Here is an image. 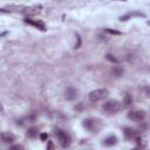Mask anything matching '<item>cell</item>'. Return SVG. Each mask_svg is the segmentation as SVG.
<instances>
[{
  "mask_svg": "<svg viewBox=\"0 0 150 150\" xmlns=\"http://www.w3.org/2000/svg\"><path fill=\"white\" fill-rule=\"evenodd\" d=\"M108 95H109V90L107 88H100V89L92 90L89 93V100H90V102L95 103V102L101 101L103 98H107Z\"/></svg>",
  "mask_w": 150,
  "mask_h": 150,
  "instance_id": "1",
  "label": "cell"
},
{
  "mask_svg": "<svg viewBox=\"0 0 150 150\" xmlns=\"http://www.w3.org/2000/svg\"><path fill=\"white\" fill-rule=\"evenodd\" d=\"M121 103L117 101V100H109V101H106L102 106V109L108 112V114H115L121 109Z\"/></svg>",
  "mask_w": 150,
  "mask_h": 150,
  "instance_id": "2",
  "label": "cell"
},
{
  "mask_svg": "<svg viewBox=\"0 0 150 150\" xmlns=\"http://www.w3.org/2000/svg\"><path fill=\"white\" fill-rule=\"evenodd\" d=\"M54 134L58 137V140H59V142H60V144H61L62 148H68L70 145V137H69V135L65 130L55 129Z\"/></svg>",
  "mask_w": 150,
  "mask_h": 150,
  "instance_id": "3",
  "label": "cell"
},
{
  "mask_svg": "<svg viewBox=\"0 0 150 150\" xmlns=\"http://www.w3.org/2000/svg\"><path fill=\"white\" fill-rule=\"evenodd\" d=\"M147 116V112L142 109H135V110H130L128 112V119L129 120H133V121H136V122H141L145 119Z\"/></svg>",
  "mask_w": 150,
  "mask_h": 150,
  "instance_id": "4",
  "label": "cell"
},
{
  "mask_svg": "<svg viewBox=\"0 0 150 150\" xmlns=\"http://www.w3.org/2000/svg\"><path fill=\"white\" fill-rule=\"evenodd\" d=\"M40 11H41V7H40V6H39V7H38V6H33V7H25V8L22 9L21 13L29 17V15H36V14H39Z\"/></svg>",
  "mask_w": 150,
  "mask_h": 150,
  "instance_id": "5",
  "label": "cell"
},
{
  "mask_svg": "<svg viewBox=\"0 0 150 150\" xmlns=\"http://www.w3.org/2000/svg\"><path fill=\"white\" fill-rule=\"evenodd\" d=\"M25 22L28 23V25H32V26H34L35 28L38 29H40V31H46V26H45V23L40 20H32V19H25Z\"/></svg>",
  "mask_w": 150,
  "mask_h": 150,
  "instance_id": "6",
  "label": "cell"
},
{
  "mask_svg": "<svg viewBox=\"0 0 150 150\" xmlns=\"http://www.w3.org/2000/svg\"><path fill=\"white\" fill-rule=\"evenodd\" d=\"M65 97L68 100V101H73V100H75L78 97V89L73 88V87H69V88H67V90L65 93Z\"/></svg>",
  "mask_w": 150,
  "mask_h": 150,
  "instance_id": "7",
  "label": "cell"
},
{
  "mask_svg": "<svg viewBox=\"0 0 150 150\" xmlns=\"http://www.w3.org/2000/svg\"><path fill=\"white\" fill-rule=\"evenodd\" d=\"M133 17H141V18H145V14H144V13H141V12H129V13H127L126 15L121 17L120 20H121V21H127V20H129V19L133 18Z\"/></svg>",
  "mask_w": 150,
  "mask_h": 150,
  "instance_id": "8",
  "label": "cell"
},
{
  "mask_svg": "<svg viewBox=\"0 0 150 150\" xmlns=\"http://www.w3.org/2000/svg\"><path fill=\"white\" fill-rule=\"evenodd\" d=\"M123 134H124V137H126L127 141H131V140H134V137L136 136L137 133L134 129H131L129 127H126L123 129Z\"/></svg>",
  "mask_w": 150,
  "mask_h": 150,
  "instance_id": "9",
  "label": "cell"
},
{
  "mask_svg": "<svg viewBox=\"0 0 150 150\" xmlns=\"http://www.w3.org/2000/svg\"><path fill=\"white\" fill-rule=\"evenodd\" d=\"M95 126H96V121H95L94 119H87V120L83 121V127H84L86 129L90 130V131H93V130L96 129Z\"/></svg>",
  "mask_w": 150,
  "mask_h": 150,
  "instance_id": "10",
  "label": "cell"
},
{
  "mask_svg": "<svg viewBox=\"0 0 150 150\" xmlns=\"http://www.w3.org/2000/svg\"><path fill=\"white\" fill-rule=\"evenodd\" d=\"M117 143V137L115 135H110L108 136L107 139L103 141V144L107 145V147H111V145H115Z\"/></svg>",
  "mask_w": 150,
  "mask_h": 150,
  "instance_id": "11",
  "label": "cell"
},
{
  "mask_svg": "<svg viewBox=\"0 0 150 150\" xmlns=\"http://www.w3.org/2000/svg\"><path fill=\"white\" fill-rule=\"evenodd\" d=\"M1 140L5 143H12L14 141V136L12 134H1Z\"/></svg>",
  "mask_w": 150,
  "mask_h": 150,
  "instance_id": "12",
  "label": "cell"
},
{
  "mask_svg": "<svg viewBox=\"0 0 150 150\" xmlns=\"http://www.w3.org/2000/svg\"><path fill=\"white\" fill-rule=\"evenodd\" d=\"M133 102H134V100H133L131 95L128 94V93H127V94H124V97H123V103H124V106L129 107V106L133 104Z\"/></svg>",
  "mask_w": 150,
  "mask_h": 150,
  "instance_id": "13",
  "label": "cell"
},
{
  "mask_svg": "<svg viewBox=\"0 0 150 150\" xmlns=\"http://www.w3.org/2000/svg\"><path fill=\"white\" fill-rule=\"evenodd\" d=\"M6 8L9 11V12H12V11H17V12H22V9L25 8V6H21V5H7L6 6Z\"/></svg>",
  "mask_w": 150,
  "mask_h": 150,
  "instance_id": "14",
  "label": "cell"
},
{
  "mask_svg": "<svg viewBox=\"0 0 150 150\" xmlns=\"http://www.w3.org/2000/svg\"><path fill=\"white\" fill-rule=\"evenodd\" d=\"M38 128H29L28 130H27V136L28 137H31V139H34V137H36L38 136Z\"/></svg>",
  "mask_w": 150,
  "mask_h": 150,
  "instance_id": "15",
  "label": "cell"
},
{
  "mask_svg": "<svg viewBox=\"0 0 150 150\" xmlns=\"http://www.w3.org/2000/svg\"><path fill=\"white\" fill-rule=\"evenodd\" d=\"M111 73H112V75H114V76H121V75L123 74V69L121 68V67H114L111 69Z\"/></svg>",
  "mask_w": 150,
  "mask_h": 150,
  "instance_id": "16",
  "label": "cell"
},
{
  "mask_svg": "<svg viewBox=\"0 0 150 150\" xmlns=\"http://www.w3.org/2000/svg\"><path fill=\"white\" fill-rule=\"evenodd\" d=\"M106 59H107L108 61L112 62V64H119V60H117L114 55H111V54H107V55H106Z\"/></svg>",
  "mask_w": 150,
  "mask_h": 150,
  "instance_id": "17",
  "label": "cell"
},
{
  "mask_svg": "<svg viewBox=\"0 0 150 150\" xmlns=\"http://www.w3.org/2000/svg\"><path fill=\"white\" fill-rule=\"evenodd\" d=\"M106 33H108V34H112V35H121L122 33L121 32H119V31H115V29H110V28H104L103 29Z\"/></svg>",
  "mask_w": 150,
  "mask_h": 150,
  "instance_id": "18",
  "label": "cell"
},
{
  "mask_svg": "<svg viewBox=\"0 0 150 150\" xmlns=\"http://www.w3.org/2000/svg\"><path fill=\"white\" fill-rule=\"evenodd\" d=\"M76 40H78V42H76V45H75V48H80V46H81V38H80L79 34H76Z\"/></svg>",
  "mask_w": 150,
  "mask_h": 150,
  "instance_id": "19",
  "label": "cell"
},
{
  "mask_svg": "<svg viewBox=\"0 0 150 150\" xmlns=\"http://www.w3.org/2000/svg\"><path fill=\"white\" fill-rule=\"evenodd\" d=\"M48 139V135L46 134V133H42V134H40V140L41 141H46Z\"/></svg>",
  "mask_w": 150,
  "mask_h": 150,
  "instance_id": "20",
  "label": "cell"
},
{
  "mask_svg": "<svg viewBox=\"0 0 150 150\" xmlns=\"http://www.w3.org/2000/svg\"><path fill=\"white\" fill-rule=\"evenodd\" d=\"M47 149H54V144L52 143V141L48 142V145H47Z\"/></svg>",
  "mask_w": 150,
  "mask_h": 150,
  "instance_id": "21",
  "label": "cell"
},
{
  "mask_svg": "<svg viewBox=\"0 0 150 150\" xmlns=\"http://www.w3.org/2000/svg\"><path fill=\"white\" fill-rule=\"evenodd\" d=\"M11 149H22V147L21 145H12Z\"/></svg>",
  "mask_w": 150,
  "mask_h": 150,
  "instance_id": "22",
  "label": "cell"
},
{
  "mask_svg": "<svg viewBox=\"0 0 150 150\" xmlns=\"http://www.w3.org/2000/svg\"><path fill=\"white\" fill-rule=\"evenodd\" d=\"M0 114H4V107L1 103H0Z\"/></svg>",
  "mask_w": 150,
  "mask_h": 150,
  "instance_id": "23",
  "label": "cell"
},
{
  "mask_svg": "<svg viewBox=\"0 0 150 150\" xmlns=\"http://www.w3.org/2000/svg\"><path fill=\"white\" fill-rule=\"evenodd\" d=\"M0 12H3V13H9L8 9H3V8H0Z\"/></svg>",
  "mask_w": 150,
  "mask_h": 150,
  "instance_id": "24",
  "label": "cell"
},
{
  "mask_svg": "<svg viewBox=\"0 0 150 150\" xmlns=\"http://www.w3.org/2000/svg\"><path fill=\"white\" fill-rule=\"evenodd\" d=\"M75 109H78V110H81V109H82V104L80 103V104H79L78 107H75Z\"/></svg>",
  "mask_w": 150,
  "mask_h": 150,
  "instance_id": "25",
  "label": "cell"
},
{
  "mask_svg": "<svg viewBox=\"0 0 150 150\" xmlns=\"http://www.w3.org/2000/svg\"><path fill=\"white\" fill-rule=\"evenodd\" d=\"M115 1H127V0H115Z\"/></svg>",
  "mask_w": 150,
  "mask_h": 150,
  "instance_id": "26",
  "label": "cell"
}]
</instances>
